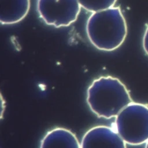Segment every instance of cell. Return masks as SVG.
I'll return each mask as SVG.
<instances>
[{"instance_id": "obj_1", "label": "cell", "mask_w": 148, "mask_h": 148, "mask_svg": "<svg viewBox=\"0 0 148 148\" xmlns=\"http://www.w3.org/2000/svg\"><path fill=\"white\" fill-rule=\"evenodd\" d=\"M86 30L91 43L105 51L120 47L127 35L126 20L119 6L92 13L87 20Z\"/></svg>"}, {"instance_id": "obj_2", "label": "cell", "mask_w": 148, "mask_h": 148, "mask_svg": "<svg viewBox=\"0 0 148 148\" xmlns=\"http://www.w3.org/2000/svg\"><path fill=\"white\" fill-rule=\"evenodd\" d=\"M87 102L97 116L109 119L116 117L132 100L121 81L107 76H101L92 82L87 89Z\"/></svg>"}, {"instance_id": "obj_3", "label": "cell", "mask_w": 148, "mask_h": 148, "mask_svg": "<svg viewBox=\"0 0 148 148\" xmlns=\"http://www.w3.org/2000/svg\"><path fill=\"white\" fill-rule=\"evenodd\" d=\"M115 130L130 145H140L148 140V106L132 102L116 117Z\"/></svg>"}, {"instance_id": "obj_4", "label": "cell", "mask_w": 148, "mask_h": 148, "mask_svg": "<svg viewBox=\"0 0 148 148\" xmlns=\"http://www.w3.org/2000/svg\"><path fill=\"white\" fill-rule=\"evenodd\" d=\"M36 7L41 19L56 28L73 23L82 8L78 0H37Z\"/></svg>"}, {"instance_id": "obj_5", "label": "cell", "mask_w": 148, "mask_h": 148, "mask_svg": "<svg viewBox=\"0 0 148 148\" xmlns=\"http://www.w3.org/2000/svg\"><path fill=\"white\" fill-rule=\"evenodd\" d=\"M81 148H126V143L115 130L105 125L88 130L81 141Z\"/></svg>"}, {"instance_id": "obj_6", "label": "cell", "mask_w": 148, "mask_h": 148, "mask_svg": "<svg viewBox=\"0 0 148 148\" xmlns=\"http://www.w3.org/2000/svg\"><path fill=\"white\" fill-rule=\"evenodd\" d=\"M0 21L2 24L17 23L27 15L30 0H0Z\"/></svg>"}, {"instance_id": "obj_7", "label": "cell", "mask_w": 148, "mask_h": 148, "mask_svg": "<svg viewBox=\"0 0 148 148\" xmlns=\"http://www.w3.org/2000/svg\"><path fill=\"white\" fill-rule=\"evenodd\" d=\"M40 148H81V145L72 131L58 127L45 135L41 140Z\"/></svg>"}, {"instance_id": "obj_8", "label": "cell", "mask_w": 148, "mask_h": 148, "mask_svg": "<svg viewBox=\"0 0 148 148\" xmlns=\"http://www.w3.org/2000/svg\"><path fill=\"white\" fill-rule=\"evenodd\" d=\"M78 1L84 9L94 13L113 7L117 0H78Z\"/></svg>"}, {"instance_id": "obj_9", "label": "cell", "mask_w": 148, "mask_h": 148, "mask_svg": "<svg viewBox=\"0 0 148 148\" xmlns=\"http://www.w3.org/2000/svg\"><path fill=\"white\" fill-rule=\"evenodd\" d=\"M142 47L145 54L148 56V25L146 27L142 38Z\"/></svg>"}, {"instance_id": "obj_10", "label": "cell", "mask_w": 148, "mask_h": 148, "mask_svg": "<svg viewBox=\"0 0 148 148\" xmlns=\"http://www.w3.org/2000/svg\"><path fill=\"white\" fill-rule=\"evenodd\" d=\"M145 148H148V140L147 142L146 143V146H145Z\"/></svg>"}]
</instances>
